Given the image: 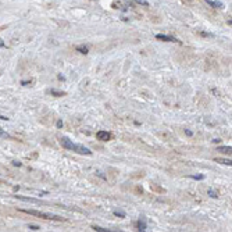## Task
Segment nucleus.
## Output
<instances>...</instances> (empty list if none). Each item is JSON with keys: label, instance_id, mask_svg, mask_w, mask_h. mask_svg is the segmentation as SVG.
<instances>
[{"label": "nucleus", "instance_id": "nucleus-14", "mask_svg": "<svg viewBox=\"0 0 232 232\" xmlns=\"http://www.w3.org/2000/svg\"><path fill=\"white\" fill-rule=\"evenodd\" d=\"M93 229H95V231H97V232H110L111 231V229H106V228H102V227H96V225H93Z\"/></svg>", "mask_w": 232, "mask_h": 232}, {"label": "nucleus", "instance_id": "nucleus-24", "mask_svg": "<svg viewBox=\"0 0 232 232\" xmlns=\"http://www.w3.org/2000/svg\"><path fill=\"white\" fill-rule=\"evenodd\" d=\"M0 120H4V121H7V120H9V117H4V115H0Z\"/></svg>", "mask_w": 232, "mask_h": 232}, {"label": "nucleus", "instance_id": "nucleus-23", "mask_svg": "<svg viewBox=\"0 0 232 232\" xmlns=\"http://www.w3.org/2000/svg\"><path fill=\"white\" fill-rule=\"evenodd\" d=\"M57 78H59L60 81H65V78H64L63 75H57Z\"/></svg>", "mask_w": 232, "mask_h": 232}, {"label": "nucleus", "instance_id": "nucleus-3", "mask_svg": "<svg viewBox=\"0 0 232 232\" xmlns=\"http://www.w3.org/2000/svg\"><path fill=\"white\" fill-rule=\"evenodd\" d=\"M96 138L99 139V141H103V142H107L111 139V133L107 131H99L96 133Z\"/></svg>", "mask_w": 232, "mask_h": 232}, {"label": "nucleus", "instance_id": "nucleus-21", "mask_svg": "<svg viewBox=\"0 0 232 232\" xmlns=\"http://www.w3.org/2000/svg\"><path fill=\"white\" fill-rule=\"evenodd\" d=\"M56 125H57V128H63V121H61V120H59Z\"/></svg>", "mask_w": 232, "mask_h": 232}, {"label": "nucleus", "instance_id": "nucleus-7", "mask_svg": "<svg viewBox=\"0 0 232 232\" xmlns=\"http://www.w3.org/2000/svg\"><path fill=\"white\" fill-rule=\"evenodd\" d=\"M217 150L221 152V153H225V154H231L232 147H231V146H218V147H217Z\"/></svg>", "mask_w": 232, "mask_h": 232}, {"label": "nucleus", "instance_id": "nucleus-18", "mask_svg": "<svg viewBox=\"0 0 232 232\" xmlns=\"http://www.w3.org/2000/svg\"><path fill=\"white\" fill-rule=\"evenodd\" d=\"M28 228H29V229H32V231H39V229H41V228L38 227V225H31V224L28 225Z\"/></svg>", "mask_w": 232, "mask_h": 232}, {"label": "nucleus", "instance_id": "nucleus-20", "mask_svg": "<svg viewBox=\"0 0 232 232\" xmlns=\"http://www.w3.org/2000/svg\"><path fill=\"white\" fill-rule=\"evenodd\" d=\"M96 175H97V177H100L102 179H107V177H106L103 173H96Z\"/></svg>", "mask_w": 232, "mask_h": 232}, {"label": "nucleus", "instance_id": "nucleus-13", "mask_svg": "<svg viewBox=\"0 0 232 232\" xmlns=\"http://www.w3.org/2000/svg\"><path fill=\"white\" fill-rule=\"evenodd\" d=\"M50 93H51V95H54V96H57V97H60V96H64V95H65V92H60V91H56V89H51Z\"/></svg>", "mask_w": 232, "mask_h": 232}, {"label": "nucleus", "instance_id": "nucleus-15", "mask_svg": "<svg viewBox=\"0 0 232 232\" xmlns=\"http://www.w3.org/2000/svg\"><path fill=\"white\" fill-rule=\"evenodd\" d=\"M189 178H192V179H197V181H202V179H204V175H189Z\"/></svg>", "mask_w": 232, "mask_h": 232}, {"label": "nucleus", "instance_id": "nucleus-9", "mask_svg": "<svg viewBox=\"0 0 232 232\" xmlns=\"http://www.w3.org/2000/svg\"><path fill=\"white\" fill-rule=\"evenodd\" d=\"M75 49H77V50L79 51V53H82V54H86L88 51H89V49H88L86 46H77Z\"/></svg>", "mask_w": 232, "mask_h": 232}, {"label": "nucleus", "instance_id": "nucleus-8", "mask_svg": "<svg viewBox=\"0 0 232 232\" xmlns=\"http://www.w3.org/2000/svg\"><path fill=\"white\" fill-rule=\"evenodd\" d=\"M17 199H20V200H24V202H29V203H41L39 200H36V199H32V197H24V196H15Z\"/></svg>", "mask_w": 232, "mask_h": 232}, {"label": "nucleus", "instance_id": "nucleus-22", "mask_svg": "<svg viewBox=\"0 0 232 232\" xmlns=\"http://www.w3.org/2000/svg\"><path fill=\"white\" fill-rule=\"evenodd\" d=\"M185 133H186L188 136H192V135H193V132L189 131V129H185Z\"/></svg>", "mask_w": 232, "mask_h": 232}, {"label": "nucleus", "instance_id": "nucleus-11", "mask_svg": "<svg viewBox=\"0 0 232 232\" xmlns=\"http://www.w3.org/2000/svg\"><path fill=\"white\" fill-rule=\"evenodd\" d=\"M215 161H217V163H221V164H225V165H231V164H232L231 159H229V160H227V159H215Z\"/></svg>", "mask_w": 232, "mask_h": 232}, {"label": "nucleus", "instance_id": "nucleus-17", "mask_svg": "<svg viewBox=\"0 0 232 232\" xmlns=\"http://www.w3.org/2000/svg\"><path fill=\"white\" fill-rule=\"evenodd\" d=\"M0 138H10V135L7 133V132H4L1 128H0Z\"/></svg>", "mask_w": 232, "mask_h": 232}, {"label": "nucleus", "instance_id": "nucleus-16", "mask_svg": "<svg viewBox=\"0 0 232 232\" xmlns=\"http://www.w3.org/2000/svg\"><path fill=\"white\" fill-rule=\"evenodd\" d=\"M135 3H138V4H142V6H146V7L149 6V3H147L146 0H135Z\"/></svg>", "mask_w": 232, "mask_h": 232}, {"label": "nucleus", "instance_id": "nucleus-5", "mask_svg": "<svg viewBox=\"0 0 232 232\" xmlns=\"http://www.w3.org/2000/svg\"><path fill=\"white\" fill-rule=\"evenodd\" d=\"M146 228H147V224H146V220L142 217V218H139V221H138V229L139 231H146Z\"/></svg>", "mask_w": 232, "mask_h": 232}, {"label": "nucleus", "instance_id": "nucleus-2", "mask_svg": "<svg viewBox=\"0 0 232 232\" xmlns=\"http://www.w3.org/2000/svg\"><path fill=\"white\" fill-rule=\"evenodd\" d=\"M20 211L27 214H31V215H35V217H41V218L45 220H56V221H63L64 218H61L60 215H56V214H47L43 213V211H36V210H25V209H20Z\"/></svg>", "mask_w": 232, "mask_h": 232}, {"label": "nucleus", "instance_id": "nucleus-25", "mask_svg": "<svg viewBox=\"0 0 232 232\" xmlns=\"http://www.w3.org/2000/svg\"><path fill=\"white\" fill-rule=\"evenodd\" d=\"M13 164H14V165H18V167L21 165V163H20V161H13Z\"/></svg>", "mask_w": 232, "mask_h": 232}, {"label": "nucleus", "instance_id": "nucleus-4", "mask_svg": "<svg viewBox=\"0 0 232 232\" xmlns=\"http://www.w3.org/2000/svg\"><path fill=\"white\" fill-rule=\"evenodd\" d=\"M156 39L164 41V42H179L178 39H175V38L168 36V35H163V33H157V35H156Z\"/></svg>", "mask_w": 232, "mask_h": 232}, {"label": "nucleus", "instance_id": "nucleus-10", "mask_svg": "<svg viewBox=\"0 0 232 232\" xmlns=\"http://www.w3.org/2000/svg\"><path fill=\"white\" fill-rule=\"evenodd\" d=\"M207 193H209V196H210V197H213V199H217V197H218V192L214 191V189H211V188L207 191Z\"/></svg>", "mask_w": 232, "mask_h": 232}, {"label": "nucleus", "instance_id": "nucleus-1", "mask_svg": "<svg viewBox=\"0 0 232 232\" xmlns=\"http://www.w3.org/2000/svg\"><path fill=\"white\" fill-rule=\"evenodd\" d=\"M61 145H63L64 149L72 150V152H75V153H79V154H86V156L92 154L91 149H88V147H85V146H82V145L74 143L72 141H70L68 138H61Z\"/></svg>", "mask_w": 232, "mask_h": 232}, {"label": "nucleus", "instance_id": "nucleus-12", "mask_svg": "<svg viewBox=\"0 0 232 232\" xmlns=\"http://www.w3.org/2000/svg\"><path fill=\"white\" fill-rule=\"evenodd\" d=\"M113 213H114V215H117V217H121V218H125V215H127V214L124 213L123 210H114Z\"/></svg>", "mask_w": 232, "mask_h": 232}, {"label": "nucleus", "instance_id": "nucleus-19", "mask_svg": "<svg viewBox=\"0 0 232 232\" xmlns=\"http://www.w3.org/2000/svg\"><path fill=\"white\" fill-rule=\"evenodd\" d=\"M200 35H202V36H207V38H211V36H213V35H211V33H209V32H200Z\"/></svg>", "mask_w": 232, "mask_h": 232}, {"label": "nucleus", "instance_id": "nucleus-6", "mask_svg": "<svg viewBox=\"0 0 232 232\" xmlns=\"http://www.w3.org/2000/svg\"><path fill=\"white\" fill-rule=\"evenodd\" d=\"M206 3L209 6H211V7H214V9H223L224 4L221 3V1H211V0H206Z\"/></svg>", "mask_w": 232, "mask_h": 232}]
</instances>
